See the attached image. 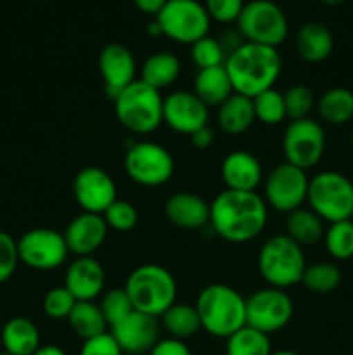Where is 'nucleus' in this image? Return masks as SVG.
Instances as JSON below:
<instances>
[{"mask_svg": "<svg viewBox=\"0 0 353 355\" xmlns=\"http://www.w3.org/2000/svg\"><path fill=\"white\" fill-rule=\"evenodd\" d=\"M147 35H151V37H161L163 31H161V26L158 24V21H152V23L147 24Z\"/></svg>", "mask_w": 353, "mask_h": 355, "instance_id": "obj_48", "label": "nucleus"}, {"mask_svg": "<svg viewBox=\"0 0 353 355\" xmlns=\"http://www.w3.org/2000/svg\"><path fill=\"white\" fill-rule=\"evenodd\" d=\"M324 220L310 208H298L287 214L286 234L303 248L324 239Z\"/></svg>", "mask_w": 353, "mask_h": 355, "instance_id": "obj_28", "label": "nucleus"}, {"mask_svg": "<svg viewBox=\"0 0 353 355\" xmlns=\"http://www.w3.org/2000/svg\"><path fill=\"white\" fill-rule=\"evenodd\" d=\"M180 71H182L180 59L173 52L159 51L145 59L138 80L161 92V89H168L179 80Z\"/></svg>", "mask_w": 353, "mask_h": 355, "instance_id": "obj_26", "label": "nucleus"}, {"mask_svg": "<svg viewBox=\"0 0 353 355\" xmlns=\"http://www.w3.org/2000/svg\"><path fill=\"white\" fill-rule=\"evenodd\" d=\"M270 355H300V354L293 352V350H277V352H272Z\"/></svg>", "mask_w": 353, "mask_h": 355, "instance_id": "obj_50", "label": "nucleus"}, {"mask_svg": "<svg viewBox=\"0 0 353 355\" xmlns=\"http://www.w3.org/2000/svg\"><path fill=\"white\" fill-rule=\"evenodd\" d=\"M19 262L35 270H54L64 266L69 255L62 232L38 227L26 231L17 239Z\"/></svg>", "mask_w": 353, "mask_h": 355, "instance_id": "obj_14", "label": "nucleus"}, {"mask_svg": "<svg viewBox=\"0 0 353 355\" xmlns=\"http://www.w3.org/2000/svg\"><path fill=\"white\" fill-rule=\"evenodd\" d=\"M107 231L109 227L102 215L82 211L66 225L62 236L69 253L76 257H92L106 241Z\"/></svg>", "mask_w": 353, "mask_h": 355, "instance_id": "obj_19", "label": "nucleus"}, {"mask_svg": "<svg viewBox=\"0 0 353 355\" xmlns=\"http://www.w3.org/2000/svg\"><path fill=\"white\" fill-rule=\"evenodd\" d=\"M0 355H10V354H7V352H2Z\"/></svg>", "mask_w": 353, "mask_h": 355, "instance_id": "obj_51", "label": "nucleus"}, {"mask_svg": "<svg viewBox=\"0 0 353 355\" xmlns=\"http://www.w3.org/2000/svg\"><path fill=\"white\" fill-rule=\"evenodd\" d=\"M125 172L142 187L165 186L175 172L173 156L165 146L152 141L134 142L125 153Z\"/></svg>", "mask_w": 353, "mask_h": 355, "instance_id": "obj_8", "label": "nucleus"}, {"mask_svg": "<svg viewBox=\"0 0 353 355\" xmlns=\"http://www.w3.org/2000/svg\"><path fill=\"white\" fill-rule=\"evenodd\" d=\"M104 284V267L93 257H76L66 269L64 286L76 302H93L102 295Z\"/></svg>", "mask_w": 353, "mask_h": 355, "instance_id": "obj_20", "label": "nucleus"}, {"mask_svg": "<svg viewBox=\"0 0 353 355\" xmlns=\"http://www.w3.org/2000/svg\"><path fill=\"white\" fill-rule=\"evenodd\" d=\"M307 266L303 248L287 234L270 236L260 248V276L269 286L277 290H287L300 284Z\"/></svg>", "mask_w": 353, "mask_h": 355, "instance_id": "obj_5", "label": "nucleus"}, {"mask_svg": "<svg viewBox=\"0 0 353 355\" xmlns=\"http://www.w3.org/2000/svg\"><path fill=\"white\" fill-rule=\"evenodd\" d=\"M165 214L173 225L185 231H196L210 224V203L189 191L170 196L165 205Z\"/></svg>", "mask_w": 353, "mask_h": 355, "instance_id": "obj_22", "label": "nucleus"}, {"mask_svg": "<svg viewBox=\"0 0 353 355\" xmlns=\"http://www.w3.org/2000/svg\"><path fill=\"white\" fill-rule=\"evenodd\" d=\"M317 111L325 123L334 127L348 123L353 118V92L345 87L325 90L317 101Z\"/></svg>", "mask_w": 353, "mask_h": 355, "instance_id": "obj_29", "label": "nucleus"}, {"mask_svg": "<svg viewBox=\"0 0 353 355\" xmlns=\"http://www.w3.org/2000/svg\"><path fill=\"white\" fill-rule=\"evenodd\" d=\"M224 66L234 92L253 99L258 94L273 89V83L282 71V59L275 47L242 42L227 52Z\"/></svg>", "mask_w": 353, "mask_h": 355, "instance_id": "obj_2", "label": "nucleus"}, {"mask_svg": "<svg viewBox=\"0 0 353 355\" xmlns=\"http://www.w3.org/2000/svg\"><path fill=\"white\" fill-rule=\"evenodd\" d=\"M293 314L294 305L286 290L269 286L246 298V324L269 336L286 328Z\"/></svg>", "mask_w": 353, "mask_h": 355, "instance_id": "obj_13", "label": "nucleus"}, {"mask_svg": "<svg viewBox=\"0 0 353 355\" xmlns=\"http://www.w3.org/2000/svg\"><path fill=\"white\" fill-rule=\"evenodd\" d=\"M73 196L83 211L102 215L116 198L114 179L99 166H85L73 180Z\"/></svg>", "mask_w": 353, "mask_h": 355, "instance_id": "obj_15", "label": "nucleus"}, {"mask_svg": "<svg viewBox=\"0 0 353 355\" xmlns=\"http://www.w3.org/2000/svg\"><path fill=\"white\" fill-rule=\"evenodd\" d=\"M308 184L305 170L284 162L263 179V200L266 207L287 215L307 203Z\"/></svg>", "mask_w": 353, "mask_h": 355, "instance_id": "obj_11", "label": "nucleus"}, {"mask_svg": "<svg viewBox=\"0 0 353 355\" xmlns=\"http://www.w3.org/2000/svg\"><path fill=\"white\" fill-rule=\"evenodd\" d=\"M253 110H255L256 120L269 127L282 123L287 118L284 94L277 89H269L253 97Z\"/></svg>", "mask_w": 353, "mask_h": 355, "instance_id": "obj_35", "label": "nucleus"}, {"mask_svg": "<svg viewBox=\"0 0 353 355\" xmlns=\"http://www.w3.org/2000/svg\"><path fill=\"white\" fill-rule=\"evenodd\" d=\"M166 2L168 0H134L138 10H142L144 14H152V16H156L165 7Z\"/></svg>", "mask_w": 353, "mask_h": 355, "instance_id": "obj_46", "label": "nucleus"}, {"mask_svg": "<svg viewBox=\"0 0 353 355\" xmlns=\"http://www.w3.org/2000/svg\"><path fill=\"white\" fill-rule=\"evenodd\" d=\"M68 322L71 331L83 342L107 331V322L104 319L102 311H100L99 304H93V302H76Z\"/></svg>", "mask_w": 353, "mask_h": 355, "instance_id": "obj_30", "label": "nucleus"}, {"mask_svg": "<svg viewBox=\"0 0 353 355\" xmlns=\"http://www.w3.org/2000/svg\"><path fill=\"white\" fill-rule=\"evenodd\" d=\"M322 3H327V6H339V3L346 2V0H318Z\"/></svg>", "mask_w": 353, "mask_h": 355, "instance_id": "obj_49", "label": "nucleus"}, {"mask_svg": "<svg viewBox=\"0 0 353 355\" xmlns=\"http://www.w3.org/2000/svg\"><path fill=\"white\" fill-rule=\"evenodd\" d=\"M3 352L10 355H33L40 347V331L28 318L9 319L2 328Z\"/></svg>", "mask_w": 353, "mask_h": 355, "instance_id": "obj_25", "label": "nucleus"}, {"mask_svg": "<svg viewBox=\"0 0 353 355\" xmlns=\"http://www.w3.org/2000/svg\"><path fill=\"white\" fill-rule=\"evenodd\" d=\"M255 110L253 99L232 94L225 103H221L217 110V123L220 130L227 135H241L251 128L255 123Z\"/></svg>", "mask_w": 353, "mask_h": 355, "instance_id": "obj_24", "label": "nucleus"}, {"mask_svg": "<svg viewBox=\"0 0 353 355\" xmlns=\"http://www.w3.org/2000/svg\"><path fill=\"white\" fill-rule=\"evenodd\" d=\"M208 118V106L190 90H176L163 99V123L176 134L192 135L206 127Z\"/></svg>", "mask_w": 353, "mask_h": 355, "instance_id": "obj_16", "label": "nucleus"}, {"mask_svg": "<svg viewBox=\"0 0 353 355\" xmlns=\"http://www.w3.org/2000/svg\"><path fill=\"white\" fill-rule=\"evenodd\" d=\"M76 298L69 293V290L66 286H57L52 288L51 291H47V295L44 297V307L45 315L52 321H62L66 319L68 321L69 314L75 309Z\"/></svg>", "mask_w": 353, "mask_h": 355, "instance_id": "obj_39", "label": "nucleus"}, {"mask_svg": "<svg viewBox=\"0 0 353 355\" xmlns=\"http://www.w3.org/2000/svg\"><path fill=\"white\" fill-rule=\"evenodd\" d=\"M294 45H296L298 55L303 61L317 64V62L325 61L332 54L334 38L325 24L318 23V21H308L298 30Z\"/></svg>", "mask_w": 353, "mask_h": 355, "instance_id": "obj_23", "label": "nucleus"}, {"mask_svg": "<svg viewBox=\"0 0 353 355\" xmlns=\"http://www.w3.org/2000/svg\"><path fill=\"white\" fill-rule=\"evenodd\" d=\"M324 245L334 260H350L353 257V220H339L329 224L324 232Z\"/></svg>", "mask_w": 353, "mask_h": 355, "instance_id": "obj_34", "label": "nucleus"}, {"mask_svg": "<svg viewBox=\"0 0 353 355\" xmlns=\"http://www.w3.org/2000/svg\"><path fill=\"white\" fill-rule=\"evenodd\" d=\"M194 94L208 107H218L234 94L232 82L225 66L199 69L194 80Z\"/></svg>", "mask_w": 353, "mask_h": 355, "instance_id": "obj_27", "label": "nucleus"}, {"mask_svg": "<svg viewBox=\"0 0 353 355\" xmlns=\"http://www.w3.org/2000/svg\"><path fill=\"white\" fill-rule=\"evenodd\" d=\"M352 220H353V211H352Z\"/></svg>", "mask_w": 353, "mask_h": 355, "instance_id": "obj_52", "label": "nucleus"}, {"mask_svg": "<svg viewBox=\"0 0 353 355\" xmlns=\"http://www.w3.org/2000/svg\"><path fill=\"white\" fill-rule=\"evenodd\" d=\"M159 319H161L163 328L172 338L185 340L201 331L199 314L194 305L175 302Z\"/></svg>", "mask_w": 353, "mask_h": 355, "instance_id": "obj_31", "label": "nucleus"}, {"mask_svg": "<svg viewBox=\"0 0 353 355\" xmlns=\"http://www.w3.org/2000/svg\"><path fill=\"white\" fill-rule=\"evenodd\" d=\"M307 203L327 224L348 220L353 211V182L334 170L317 173L308 184Z\"/></svg>", "mask_w": 353, "mask_h": 355, "instance_id": "obj_7", "label": "nucleus"}, {"mask_svg": "<svg viewBox=\"0 0 353 355\" xmlns=\"http://www.w3.org/2000/svg\"><path fill=\"white\" fill-rule=\"evenodd\" d=\"M239 33L246 42L275 47L287 37V17L272 0H251L244 3L237 19Z\"/></svg>", "mask_w": 353, "mask_h": 355, "instance_id": "obj_9", "label": "nucleus"}, {"mask_svg": "<svg viewBox=\"0 0 353 355\" xmlns=\"http://www.w3.org/2000/svg\"><path fill=\"white\" fill-rule=\"evenodd\" d=\"M325 151V130L314 118L291 120L282 135V153L287 163L301 170H310L322 159Z\"/></svg>", "mask_w": 353, "mask_h": 355, "instance_id": "obj_12", "label": "nucleus"}, {"mask_svg": "<svg viewBox=\"0 0 353 355\" xmlns=\"http://www.w3.org/2000/svg\"><path fill=\"white\" fill-rule=\"evenodd\" d=\"M114 114L123 128L135 135H149L163 123V96L142 80H135L118 94Z\"/></svg>", "mask_w": 353, "mask_h": 355, "instance_id": "obj_6", "label": "nucleus"}, {"mask_svg": "<svg viewBox=\"0 0 353 355\" xmlns=\"http://www.w3.org/2000/svg\"><path fill=\"white\" fill-rule=\"evenodd\" d=\"M341 283V270L332 262H317L307 266L301 284L317 295L332 293Z\"/></svg>", "mask_w": 353, "mask_h": 355, "instance_id": "obj_33", "label": "nucleus"}, {"mask_svg": "<svg viewBox=\"0 0 353 355\" xmlns=\"http://www.w3.org/2000/svg\"><path fill=\"white\" fill-rule=\"evenodd\" d=\"M111 335L123 354H149L159 340L158 318L134 311L128 318L111 328Z\"/></svg>", "mask_w": 353, "mask_h": 355, "instance_id": "obj_17", "label": "nucleus"}, {"mask_svg": "<svg viewBox=\"0 0 353 355\" xmlns=\"http://www.w3.org/2000/svg\"><path fill=\"white\" fill-rule=\"evenodd\" d=\"M194 307L199 314L201 329L215 338L227 340L246 326V298L228 284L215 283L203 288Z\"/></svg>", "mask_w": 353, "mask_h": 355, "instance_id": "obj_3", "label": "nucleus"}, {"mask_svg": "<svg viewBox=\"0 0 353 355\" xmlns=\"http://www.w3.org/2000/svg\"><path fill=\"white\" fill-rule=\"evenodd\" d=\"M149 355H192L190 349L185 345L183 340H176L168 336V338L158 340L154 347L151 349Z\"/></svg>", "mask_w": 353, "mask_h": 355, "instance_id": "obj_44", "label": "nucleus"}, {"mask_svg": "<svg viewBox=\"0 0 353 355\" xmlns=\"http://www.w3.org/2000/svg\"><path fill=\"white\" fill-rule=\"evenodd\" d=\"M80 355H123L111 333H102L83 342Z\"/></svg>", "mask_w": 353, "mask_h": 355, "instance_id": "obj_43", "label": "nucleus"}, {"mask_svg": "<svg viewBox=\"0 0 353 355\" xmlns=\"http://www.w3.org/2000/svg\"><path fill=\"white\" fill-rule=\"evenodd\" d=\"M284 94V103H286V113L289 120H303L310 118V113L315 107V96L311 89L307 85H293Z\"/></svg>", "mask_w": 353, "mask_h": 355, "instance_id": "obj_38", "label": "nucleus"}, {"mask_svg": "<svg viewBox=\"0 0 353 355\" xmlns=\"http://www.w3.org/2000/svg\"><path fill=\"white\" fill-rule=\"evenodd\" d=\"M99 71L106 85V94L114 101L125 87L137 80V62L128 47L121 44H107L99 54Z\"/></svg>", "mask_w": 353, "mask_h": 355, "instance_id": "obj_18", "label": "nucleus"}, {"mask_svg": "<svg viewBox=\"0 0 353 355\" xmlns=\"http://www.w3.org/2000/svg\"><path fill=\"white\" fill-rule=\"evenodd\" d=\"M206 10L210 14V19L218 23H237L239 16L244 7V0H206Z\"/></svg>", "mask_w": 353, "mask_h": 355, "instance_id": "obj_42", "label": "nucleus"}, {"mask_svg": "<svg viewBox=\"0 0 353 355\" xmlns=\"http://www.w3.org/2000/svg\"><path fill=\"white\" fill-rule=\"evenodd\" d=\"M270 338L265 333L258 331L255 328H249L248 324L228 336L225 343V355H270Z\"/></svg>", "mask_w": 353, "mask_h": 355, "instance_id": "obj_32", "label": "nucleus"}, {"mask_svg": "<svg viewBox=\"0 0 353 355\" xmlns=\"http://www.w3.org/2000/svg\"><path fill=\"white\" fill-rule=\"evenodd\" d=\"M135 311L161 318L176 302V281L168 269L158 263H144L132 270L125 283Z\"/></svg>", "mask_w": 353, "mask_h": 355, "instance_id": "obj_4", "label": "nucleus"}, {"mask_svg": "<svg viewBox=\"0 0 353 355\" xmlns=\"http://www.w3.org/2000/svg\"><path fill=\"white\" fill-rule=\"evenodd\" d=\"M221 179L230 191H256L263 184L260 159L248 151H232L221 162Z\"/></svg>", "mask_w": 353, "mask_h": 355, "instance_id": "obj_21", "label": "nucleus"}, {"mask_svg": "<svg viewBox=\"0 0 353 355\" xmlns=\"http://www.w3.org/2000/svg\"><path fill=\"white\" fill-rule=\"evenodd\" d=\"M165 37L176 44L192 45L210 31V14L199 0H168L156 14Z\"/></svg>", "mask_w": 353, "mask_h": 355, "instance_id": "obj_10", "label": "nucleus"}, {"mask_svg": "<svg viewBox=\"0 0 353 355\" xmlns=\"http://www.w3.org/2000/svg\"><path fill=\"white\" fill-rule=\"evenodd\" d=\"M107 227L118 232H128L138 224V211L130 201L116 200L102 214Z\"/></svg>", "mask_w": 353, "mask_h": 355, "instance_id": "obj_40", "label": "nucleus"}, {"mask_svg": "<svg viewBox=\"0 0 353 355\" xmlns=\"http://www.w3.org/2000/svg\"><path fill=\"white\" fill-rule=\"evenodd\" d=\"M99 307L109 328L116 326L135 311L125 288H113V290L106 291L100 298Z\"/></svg>", "mask_w": 353, "mask_h": 355, "instance_id": "obj_36", "label": "nucleus"}, {"mask_svg": "<svg viewBox=\"0 0 353 355\" xmlns=\"http://www.w3.org/2000/svg\"><path fill=\"white\" fill-rule=\"evenodd\" d=\"M33 355H66V352L57 345H40Z\"/></svg>", "mask_w": 353, "mask_h": 355, "instance_id": "obj_47", "label": "nucleus"}, {"mask_svg": "<svg viewBox=\"0 0 353 355\" xmlns=\"http://www.w3.org/2000/svg\"><path fill=\"white\" fill-rule=\"evenodd\" d=\"M269 218V207L256 191L225 189L210 203V225L218 238L242 245L258 238Z\"/></svg>", "mask_w": 353, "mask_h": 355, "instance_id": "obj_1", "label": "nucleus"}, {"mask_svg": "<svg viewBox=\"0 0 353 355\" xmlns=\"http://www.w3.org/2000/svg\"><path fill=\"white\" fill-rule=\"evenodd\" d=\"M190 55H192L194 64L199 69L224 66L225 59H227V52H225L221 42L210 37V35L199 38L190 45Z\"/></svg>", "mask_w": 353, "mask_h": 355, "instance_id": "obj_37", "label": "nucleus"}, {"mask_svg": "<svg viewBox=\"0 0 353 355\" xmlns=\"http://www.w3.org/2000/svg\"><path fill=\"white\" fill-rule=\"evenodd\" d=\"M17 263H19L17 241L9 232L0 231V284L12 277Z\"/></svg>", "mask_w": 353, "mask_h": 355, "instance_id": "obj_41", "label": "nucleus"}, {"mask_svg": "<svg viewBox=\"0 0 353 355\" xmlns=\"http://www.w3.org/2000/svg\"><path fill=\"white\" fill-rule=\"evenodd\" d=\"M189 137L196 149H208L215 142V137H217V135H215L213 128H211L210 125H206V127L199 128V130H196L192 135H189Z\"/></svg>", "mask_w": 353, "mask_h": 355, "instance_id": "obj_45", "label": "nucleus"}]
</instances>
